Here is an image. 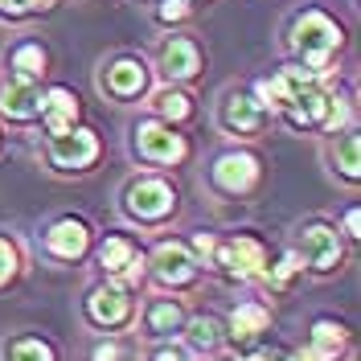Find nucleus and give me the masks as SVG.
<instances>
[{"label":"nucleus","instance_id":"obj_1","mask_svg":"<svg viewBox=\"0 0 361 361\" xmlns=\"http://www.w3.org/2000/svg\"><path fill=\"white\" fill-rule=\"evenodd\" d=\"M288 45H292V54H295L300 66L329 70L333 58L341 54V45H345V29H341L329 13L304 8V13L292 21V29H288Z\"/></svg>","mask_w":361,"mask_h":361},{"label":"nucleus","instance_id":"obj_2","mask_svg":"<svg viewBox=\"0 0 361 361\" xmlns=\"http://www.w3.org/2000/svg\"><path fill=\"white\" fill-rule=\"evenodd\" d=\"M173 209H177V189L164 177L140 173V177L128 180V189H123V214H128L132 222L157 226V222H164V218H173Z\"/></svg>","mask_w":361,"mask_h":361},{"label":"nucleus","instance_id":"obj_3","mask_svg":"<svg viewBox=\"0 0 361 361\" xmlns=\"http://www.w3.org/2000/svg\"><path fill=\"white\" fill-rule=\"evenodd\" d=\"M209 271H222L230 283H250V279H263L267 271V247L255 238V234H234V238H218L214 250V263Z\"/></svg>","mask_w":361,"mask_h":361},{"label":"nucleus","instance_id":"obj_4","mask_svg":"<svg viewBox=\"0 0 361 361\" xmlns=\"http://www.w3.org/2000/svg\"><path fill=\"white\" fill-rule=\"evenodd\" d=\"M132 152L148 164H180L189 157V140L173 123L152 115V119H140L132 128Z\"/></svg>","mask_w":361,"mask_h":361},{"label":"nucleus","instance_id":"obj_5","mask_svg":"<svg viewBox=\"0 0 361 361\" xmlns=\"http://www.w3.org/2000/svg\"><path fill=\"white\" fill-rule=\"evenodd\" d=\"M99 152H103L99 132L94 128H78V123L45 140V157H49V164L58 173H87L90 164L99 160Z\"/></svg>","mask_w":361,"mask_h":361},{"label":"nucleus","instance_id":"obj_6","mask_svg":"<svg viewBox=\"0 0 361 361\" xmlns=\"http://www.w3.org/2000/svg\"><path fill=\"white\" fill-rule=\"evenodd\" d=\"M295 255H300V263L316 275H333L341 267V259H345V243H341L337 226L329 222H304L300 226V234H295Z\"/></svg>","mask_w":361,"mask_h":361},{"label":"nucleus","instance_id":"obj_7","mask_svg":"<svg viewBox=\"0 0 361 361\" xmlns=\"http://www.w3.org/2000/svg\"><path fill=\"white\" fill-rule=\"evenodd\" d=\"M148 267H152V279H157L160 288H173V292H185V288H193L202 279V267L189 255V247L185 243H173V238H164V243L152 247Z\"/></svg>","mask_w":361,"mask_h":361},{"label":"nucleus","instance_id":"obj_8","mask_svg":"<svg viewBox=\"0 0 361 361\" xmlns=\"http://www.w3.org/2000/svg\"><path fill=\"white\" fill-rule=\"evenodd\" d=\"M99 267H103V275H107V279H115L119 288L135 292V288L144 283L148 259L140 255V247H135L128 234H107V243L99 247Z\"/></svg>","mask_w":361,"mask_h":361},{"label":"nucleus","instance_id":"obj_9","mask_svg":"<svg viewBox=\"0 0 361 361\" xmlns=\"http://www.w3.org/2000/svg\"><path fill=\"white\" fill-rule=\"evenodd\" d=\"M87 320L94 329H123L135 320V300L128 288H119L115 279H103L87 292Z\"/></svg>","mask_w":361,"mask_h":361},{"label":"nucleus","instance_id":"obj_10","mask_svg":"<svg viewBox=\"0 0 361 361\" xmlns=\"http://www.w3.org/2000/svg\"><path fill=\"white\" fill-rule=\"evenodd\" d=\"M263 119L267 111L259 107V99L250 94V90H226L222 94V107H218V128L226 135H234V140H255V135L263 132Z\"/></svg>","mask_w":361,"mask_h":361},{"label":"nucleus","instance_id":"obj_11","mask_svg":"<svg viewBox=\"0 0 361 361\" xmlns=\"http://www.w3.org/2000/svg\"><path fill=\"white\" fill-rule=\"evenodd\" d=\"M42 103H45V90L37 78H25V74L0 78V115L8 123H33V119H42Z\"/></svg>","mask_w":361,"mask_h":361},{"label":"nucleus","instance_id":"obj_12","mask_svg":"<svg viewBox=\"0 0 361 361\" xmlns=\"http://www.w3.org/2000/svg\"><path fill=\"white\" fill-rule=\"evenodd\" d=\"M209 180H214L218 193L243 197V193H250V189L259 185V157L247 152V148H230V152H222V157L214 160Z\"/></svg>","mask_w":361,"mask_h":361},{"label":"nucleus","instance_id":"obj_13","mask_svg":"<svg viewBox=\"0 0 361 361\" xmlns=\"http://www.w3.org/2000/svg\"><path fill=\"white\" fill-rule=\"evenodd\" d=\"M99 90L119 99V103L148 94V66H144V58H132V54L111 58L107 66L99 70Z\"/></svg>","mask_w":361,"mask_h":361},{"label":"nucleus","instance_id":"obj_14","mask_svg":"<svg viewBox=\"0 0 361 361\" xmlns=\"http://www.w3.org/2000/svg\"><path fill=\"white\" fill-rule=\"evenodd\" d=\"M329 103H333V78L304 87L292 103H288V111L279 115V119H283L288 128H295V132H320L324 119H329Z\"/></svg>","mask_w":361,"mask_h":361},{"label":"nucleus","instance_id":"obj_15","mask_svg":"<svg viewBox=\"0 0 361 361\" xmlns=\"http://www.w3.org/2000/svg\"><path fill=\"white\" fill-rule=\"evenodd\" d=\"M157 70L164 82H189V78H197V70H202V45L193 42V37H164L157 45Z\"/></svg>","mask_w":361,"mask_h":361},{"label":"nucleus","instance_id":"obj_16","mask_svg":"<svg viewBox=\"0 0 361 361\" xmlns=\"http://www.w3.org/2000/svg\"><path fill=\"white\" fill-rule=\"evenodd\" d=\"M185 320H189V312L173 295H152L144 304V312H140V324H144V337L148 341H173L185 329Z\"/></svg>","mask_w":361,"mask_h":361},{"label":"nucleus","instance_id":"obj_17","mask_svg":"<svg viewBox=\"0 0 361 361\" xmlns=\"http://www.w3.org/2000/svg\"><path fill=\"white\" fill-rule=\"evenodd\" d=\"M267 329H271V308L267 304H263V300H243V304L230 312V320H226V341L238 345V349H250Z\"/></svg>","mask_w":361,"mask_h":361},{"label":"nucleus","instance_id":"obj_18","mask_svg":"<svg viewBox=\"0 0 361 361\" xmlns=\"http://www.w3.org/2000/svg\"><path fill=\"white\" fill-rule=\"evenodd\" d=\"M45 250L62 263H74L90 250V226L82 218H58L45 230Z\"/></svg>","mask_w":361,"mask_h":361},{"label":"nucleus","instance_id":"obj_19","mask_svg":"<svg viewBox=\"0 0 361 361\" xmlns=\"http://www.w3.org/2000/svg\"><path fill=\"white\" fill-rule=\"evenodd\" d=\"M349 353V329L333 320V316H320L312 324V333H308V349H304V357L308 361H341Z\"/></svg>","mask_w":361,"mask_h":361},{"label":"nucleus","instance_id":"obj_20","mask_svg":"<svg viewBox=\"0 0 361 361\" xmlns=\"http://www.w3.org/2000/svg\"><path fill=\"white\" fill-rule=\"evenodd\" d=\"M42 123L45 135H58L78 123V94L70 87H49L45 90V103H42Z\"/></svg>","mask_w":361,"mask_h":361},{"label":"nucleus","instance_id":"obj_21","mask_svg":"<svg viewBox=\"0 0 361 361\" xmlns=\"http://www.w3.org/2000/svg\"><path fill=\"white\" fill-rule=\"evenodd\" d=\"M329 164H333V173H341L349 185H357V177H361V140H357V128H353V123L341 128V132H333Z\"/></svg>","mask_w":361,"mask_h":361},{"label":"nucleus","instance_id":"obj_22","mask_svg":"<svg viewBox=\"0 0 361 361\" xmlns=\"http://www.w3.org/2000/svg\"><path fill=\"white\" fill-rule=\"evenodd\" d=\"M152 111H157V119H164V123H173V128H177V123H185V119L193 115V99L173 82V87L152 90Z\"/></svg>","mask_w":361,"mask_h":361},{"label":"nucleus","instance_id":"obj_23","mask_svg":"<svg viewBox=\"0 0 361 361\" xmlns=\"http://www.w3.org/2000/svg\"><path fill=\"white\" fill-rule=\"evenodd\" d=\"M180 333H185V349H193V353H214V349L222 345V324H218V316H189Z\"/></svg>","mask_w":361,"mask_h":361},{"label":"nucleus","instance_id":"obj_24","mask_svg":"<svg viewBox=\"0 0 361 361\" xmlns=\"http://www.w3.org/2000/svg\"><path fill=\"white\" fill-rule=\"evenodd\" d=\"M4 361H58V349H54L45 337L21 333V337L4 341Z\"/></svg>","mask_w":361,"mask_h":361},{"label":"nucleus","instance_id":"obj_25","mask_svg":"<svg viewBox=\"0 0 361 361\" xmlns=\"http://www.w3.org/2000/svg\"><path fill=\"white\" fill-rule=\"evenodd\" d=\"M8 66H13V74L42 78L45 66H49V54H45L42 42H17V45H13V54H8Z\"/></svg>","mask_w":361,"mask_h":361},{"label":"nucleus","instance_id":"obj_26","mask_svg":"<svg viewBox=\"0 0 361 361\" xmlns=\"http://www.w3.org/2000/svg\"><path fill=\"white\" fill-rule=\"evenodd\" d=\"M300 271H304L300 255H295V250H288V255H283V259H279V263H275L271 271H263V279H267L271 292H288V283H292Z\"/></svg>","mask_w":361,"mask_h":361},{"label":"nucleus","instance_id":"obj_27","mask_svg":"<svg viewBox=\"0 0 361 361\" xmlns=\"http://www.w3.org/2000/svg\"><path fill=\"white\" fill-rule=\"evenodd\" d=\"M349 119H353V99L333 90V103H329V119H324V128H320V132L333 135V132H341V128H349Z\"/></svg>","mask_w":361,"mask_h":361},{"label":"nucleus","instance_id":"obj_28","mask_svg":"<svg viewBox=\"0 0 361 361\" xmlns=\"http://www.w3.org/2000/svg\"><path fill=\"white\" fill-rule=\"evenodd\" d=\"M185 247H189V255L197 259V267L209 271V263H214V250H218V234H205V230H197Z\"/></svg>","mask_w":361,"mask_h":361},{"label":"nucleus","instance_id":"obj_29","mask_svg":"<svg viewBox=\"0 0 361 361\" xmlns=\"http://www.w3.org/2000/svg\"><path fill=\"white\" fill-rule=\"evenodd\" d=\"M21 271V250L13 238H0V288L4 283H13V275Z\"/></svg>","mask_w":361,"mask_h":361},{"label":"nucleus","instance_id":"obj_30","mask_svg":"<svg viewBox=\"0 0 361 361\" xmlns=\"http://www.w3.org/2000/svg\"><path fill=\"white\" fill-rule=\"evenodd\" d=\"M185 17H189V0H160V8H157L160 25H177Z\"/></svg>","mask_w":361,"mask_h":361},{"label":"nucleus","instance_id":"obj_31","mask_svg":"<svg viewBox=\"0 0 361 361\" xmlns=\"http://www.w3.org/2000/svg\"><path fill=\"white\" fill-rule=\"evenodd\" d=\"M148 361H189V349L185 345H173V341H157L148 349Z\"/></svg>","mask_w":361,"mask_h":361},{"label":"nucleus","instance_id":"obj_32","mask_svg":"<svg viewBox=\"0 0 361 361\" xmlns=\"http://www.w3.org/2000/svg\"><path fill=\"white\" fill-rule=\"evenodd\" d=\"M90 361H128V349H123L119 341H99V345L90 349Z\"/></svg>","mask_w":361,"mask_h":361},{"label":"nucleus","instance_id":"obj_33","mask_svg":"<svg viewBox=\"0 0 361 361\" xmlns=\"http://www.w3.org/2000/svg\"><path fill=\"white\" fill-rule=\"evenodd\" d=\"M0 17H4V21H25L29 13H25L21 0H0Z\"/></svg>","mask_w":361,"mask_h":361},{"label":"nucleus","instance_id":"obj_34","mask_svg":"<svg viewBox=\"0 0 361 361\" xmlns=\"http://www.w3.org/2000/svg\"><path fill=\"white\" fill-rule=\"evenodd\" d=\"M357 230H361V209H349L345 214V238H361Z\"/></svg>","mask_w":361,"mask_h":361},{"label":"nucleus","instance_id":"obj_35","mask_svg":"<svg viewBox=\"0 0 361 361\" xmlns=\"http://www.w3.org/2000/svg\"><path fill=\"white\" fill-rule=\"evenodd\" d=\"M25 13L33 17V13H49V8H58V0H21Z\"/></svg>","mask_w":361,"mask_h":361},{"label":"nucleus","instance_id":"obj_36","mask_svg":"<svg viewBox=\"0 0 361 361\" xmlns=\"http://www.w3.org/2000/svg\"><path fill=\"white\" fill-rule=\"evenodd\" d=\"M243 361H283V353H279V349H255V353H247Z\"/></svg>","mask_w":361,"mask_h":361},{"label":"nucleus","instance_id":"obj_37","mask_svg":"<svg viewBox=\"0 0 361 361\" xmlns=\"http://www.w3.org/2000/svg\"><path fill=\"white\" fill-rule=\"evenodd\" d=\"M283 361H308V357H304V349H300V353H283Z\"/></svg>","mask_w":361,"mask_h":361},{"label":"nucleus","instance_id":"obj_38","mask_svg":"<svg viewBox=\"0 0 361 361\" xmlns=\"http://www.w3.org/2000/svg\"><path fill=\"white\" fill-rule=\"evenodd\" d=\"M189 4H197V0H189Z\"/></svg>","mask_w":361,"mask_h":361},{"label":"nucleus","instance_id":"obj_39","mask_svg":"<svg viewBox=\"0 0 361 361\" xmlns=\"http://www.w3.org/2000/svg\"><path fill=\"white\" fill-rule=\"evenodd\" d=\"M214 361H218V357H214Z\"/></svg>","mask_w":361,"mask_h":361}]
</instances>
